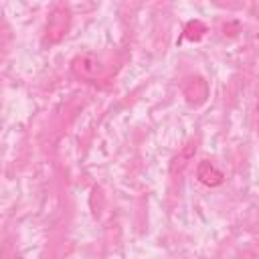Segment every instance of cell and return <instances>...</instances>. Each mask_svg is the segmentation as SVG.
<instances>
[{
  "label": "cell",
  "mask_w": 259,
  "mask_h": 259,
  "mask_svg": "<svg viewBox=\"0 0 259 259\" xmlns=\"http://www.w3.org/2000/svg\"><path fill=\"white\" fill-rule=\"evenodd\" d=\"M71 73L85 83H99L109 77V65L95 53H81L71 61Z\"/></svg>",
  "instance_id": "cell-1"
},
{
  "label": "cell",
  "mask_w": 259,
  "mask_h": 259,
  "mask_svg": "<svg viewBox=\"0 0 259 259\" xmlns=\"http://www.w3.org/2000/svg\"><path fill=\"white\" fill-rule=\"evenodd\" d=\"M69 28H71V10L65 4L53 6V10L47 16V24H45V42L49 45L61 42L67 36Z\"/></svg>",
  "instance_id": "cell-2"
},
{
  "label": "cell",
  "mask_w": 259,
  "mask_h": 259,
  "mask_svg": "<svg viewBox=\"0 0 259 259\" xmlns=\"http://www.w3.org/2000/svg\"><path fill=\"white\" fill-rule=\"evenodd\" d=\"M196 178L204 184V186H221L223 182H225V172L217 166V164H212V162H208V160H202V162H198V166H196Z\"/></svg>",
  "instance_id": "cell-3"
},
{
  "label": "cell",
  "mask_w": 259,
  "mask_h": 259,
  "mask_svg": "<svg viewBox=\"0 0 259 259\" xmlns=\"http://www.w3.org/2000/svg\"><path fill=\"white\" fill-rule=\"evenodd\" d=\"M182 93H184V97H186L188 103L198 105V103H202V101L206 99V95H208V85H206V81H204L202 77H190V79L184 83Z\"/></svg>",
  "instance_id": "cell-4"
},
{
  "label": "cell",
  "mask_w": 259,
  "mask_h": 259,
  "mask_svg": "<svg viewBox=\"0 0 259 259\" xmlns=\"http://www.w3.org/2000/svg\"><path fill=\"white\" fill-rule=\"evenodd\" d=\"M194 152H196V146L194 144H188L176 158H174V164H172V172H176V168H178V172H182L186 166H188V160L194 156Z\"/></svg>",
  "instance_id": "cell-5"
},
{
  "label": "cell",
  "mask_w": 259,
  "mask_h": 259,
  "mask_svg": "<svg viewBox=\"0 0 259 259\" xmlns=\"http://www.w3.org/2000/svg\"><path fill=\"white\" fill-rule=\"evenodd\" d=\"M239 259H255V255H253V253H243Z\"/></svg>",
  "instance_id": "cell-6"
},
{
  "label": "cell",
  "mask_w": 259,
  "mask_h": 259,
  "mask_svg": "<svg viewBox=\"0 0 259 259\" xmlns=\"http://www.w3.org/2000/svg\"><path fill=\"white\" fill-rule=\"evenodd\" d=\"M257 113H259V109H257ZM257 130H259V115H257Z\"/></svg>",
  "instance_id": "cell-7"
}]
</instances>
